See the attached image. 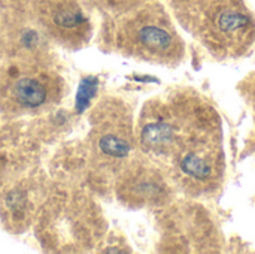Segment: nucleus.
<instances>
[{"label":"nucleus","instance_id":"obj_8","mask_svg":"<svg viewBox=\"0 0 255 254\" xmlns=\"http://www.w3.org/2000/svg\"><path fill=\"white\" fill-rule=\"evenodd\" d=\"M1 57H3V39L0 34V69H1Z\"/></svg>","mask_w":255,"mask_h":254},{"label":"nucleus","instance_id":"obj_6","mask_svg":"<svg viewBox=\"0 0 255 254\" xmlns=\"http://www.w3.org/2000/svg\"><path fill=\"white\" fill-rule=\"evenodd\" d=\"M40 22L64 43L82 45L90 37V21L76 0H43L39 7Z\"/></svg>","mask_w":255,"mask_h":254},{"label":"nucleus","instance_id":"obj_1","mask_svg":"<svg viewBox=\"0 0 255 254\" xmlns=\"http://www.w3.org/2000/svg\"><path fill=\"white\" fill-rule=\"evenodd\" d=\"M184 30L215 58L250 54L255 46V15L245 0H167Z\"/></svg>","mask_w":255,"mask_h":254},{"label":"nucleus","instance_id":"obj_5","mask_svg":"<svg viewBox=\"0 0 255 254\" xmlns=\"http://www.w3.org/2000/svg\"><path fill=\"white\" fill-rule=\"evenodd\" d=\"M173 184L164 169L143 153H136L118 172L115 192L128 208H163L172 202Z\"/></svg>","mask_w":255,"mask_h":254},{"label":"nucleus","instance_id":"obj_2","mask_svg":"<svg viewBox=\"0 0 255 254\" xmlns=\"http://www.w3.org/2000/svg\"><path fill=\"white\" fill-rule=\"evenodd\" d=\"M112 43L127 57L167 67L185 58L184 40L158 0H146L121 12L112 25Z\"/></svg>","mask_w":255,"mask_h":254},{"label":"nucleus","instance_id":"obj_7","mask_svg":"<svg viewBox=\"0 0 255 254\" xmlns=\"http://www.w3.org/2000/svg\"><path fill=\"white\" fill-rule=\"evenodd\" d=\"M10 100L24 109H34L45 105L51 96L46 78L39 75H22L10 82Z\"/></svg>","mask_w":255,"mask_h":254},{"label":"nucleus","instance_id":"obj_3","mask_svg":"<svg viewBox=\"0 0 255 254\" xmlns=\"http://www.w3.org/2000/svg\"><path fill=\"white\" fill-rule=\"evenodd\" d=\"M173 187L190 198H211L223 186L226 157L223 130L187 139L161 166Z\"/></svg>","mask_w":255,"mask_h":254},{"label":"nucleus","instance_id":"obj_4","mask_svg":"<svg viewBox=\"0 0 255 254\" xmlns=\"http://www.w3.org/2000/svg\"><path fill=\"white\" fill-rule=\"evenodd\" d=\"M91 151L99 169L118 175L136 154L131 108L118 97H105L91 114Z\"/></svg>","mask_w":255,"mask_h":254}]
</instances>
